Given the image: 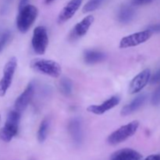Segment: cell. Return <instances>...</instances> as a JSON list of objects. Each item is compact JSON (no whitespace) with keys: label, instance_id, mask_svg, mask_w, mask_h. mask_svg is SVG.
I'll list each match as a JSON object with an SVG mask.
<instances>
[{"label":"cell","instance_id":"cell-1","mask_svg":"<svg viewBox=\"0 0 160 160\" xmlns=\"http://www.w3.org/2000/svg\"><path fill=\"white\" fill-rule=\"evenodd\" d=\"M38 15V9L33 5L28 4L19 9V13L17 17V28L20 32H28Z\"/></svg>","mask_w":160,"mask_h":160},{"label":"cell","instance_id":"cell-2","mask_svg":"<svg viewBox=\"0 0 160 160\" xmlns=\"http://www.w3.org/2000/svg\"><path fill=\"white\" fill-rule=\"evenodd\" d=\"M21 113L15 109L8 113L6 121L3 128L0 130V139L4 142H9L18 134Z\"/></svg>","mask_w":160,"mask_h":160},{"label":"cell","instance_id":"cell-3","mask_svg":"<svg viewBox=\"0 0 160 160\" xmlns=\"http://www.w3.org/2000/svg\"><path fill=\"white\" fill-rule=\"evenodd\" d=\"M31 68L35 71L53 78H59L62 73V68L57 62L52 59H36L31 61Z\"/></svg>","mask_w":160,"mask_h":160},{"label":"cell","instance_id":"cell-4","mask_svg":"<svg viewBox=\"0 0 160 160\" xmlns=\"http://www.w3.org/2000/svg\"><path fill=\"white\" fill-rule=\"evenodd\" d=\"M139 124H140L139 121L134 120L128 123V124L120 127L112 134H109L107 138L108 143L111 145H116L122 143L129 138L132 137L137 132Z\"/></svg>","mask_w":160,"mask_h":160},{"label":"cell","instance_id":"cell-5","mask_svg":"<svg viewBox=\"0 0 160 160\" xmlns=\"http://www.w3.org/2000/svg\"><path fill=\"white\" fill-rule=\"evenodd\" d=\"M31 44L34 52L38 55L45 54L48 45V31L45 27L38 26L34 28Z\"/></svg>","mask_w":160,"mask_h":160},{"label":"cell","instance_id":"cell-6","mask_svg":"<svg viewBox=\"0 0 160 160\" xmlns=\"http://www.w3.org/2000/svg\"><path fill=\"white\" fill-rule=\"evenodd\" d=\"M17 67L16 57H12L5 65L3 68V75L0 80V97L5 96L12 84V78Z\"/></svg>","mask_w":160,"mask_h":160},{"label":"cell","instance_id":"cell-7","mask_svg":"<svg viewBox=\"0 0 160 160\" xmlns=\"http://www.w3.org/2000/svg\"><path fill=\"white\" fill-rule=\"evenodd\" d=\"M152 34L153 33L150 30L146 29L145 31H139V32L125 36L120 40L119 47L120 48H128L138 46L147 42L152 37Z\"/></svg>","mask_w":160,"mask_h":160},{"label":"cell","instance_id":"cell-8","mask_svg":"<svg viewBox=\"0 0 160 160\" xmlns=\"http://www.w3.org/2000/svg\"><path fill=\"white\" fill-rule=\"evenodd\" d=\"M94 17L92 15H88L84 17L82 20L78 22L69 34V40L70 42H75L81 38L84 37L88 31L89 28L94 23Z\"/></svg>","mask_w":160,"mask_h":160},{"label":"cell","instance_id":"cell-9","mask_svg":"<svg viewBox=\"0 0 160 160\" xmlns=\"http://www.w3.org/2000/svg\"><path fill=\"white\" fill-rule=\"evenodd\" d=\"M34 89H35V86H34V83L30 82L26 88L24 89V91L16 99L15 102H14L15 110L22 114V112L26 109L30 102L32 99L34 94Z\"/></svg>","mask_w":160,"mask_h":160},{"label":"cell","instance_id":"cell-10","mask_svg":"<svg viewBox=\"0 0 160 160\" xmlns=\"http://www.w3.org/2000/svg\"><path fill=\"white\" fill-rule=\"evenodd\" d=\"M151 78V70L145 69L136 75L129 85V93L131 95L140 92L148 84Z\"/></svg>","mask_w":160,"mask_h":160},{"label":"cell","instance_id":"cell-11","mask_svg":"<svg viewBox=\"0 0 160 160\" xmlns=\"http://www.w3.org/2000/svg\"><path fill=\"white\" fill-rule=\"evenodd\" d=\"M68 132L75 146H81L83 142V128L82 122L79 117L71 119L68 123Z\"/></svg>","mask_w":160,"mask_h":160},{"label":"cell","instance_id":"cell-12","mask_svg":"<svg viewBox=\"0 0 160 160\" xmlns=\"http://www.w3.org/2000/svg\"><path fill=\"white\" fill-rule=\"evenodd\" d=\"M120 98L119 96H112L107 99L106 101L103 102L100 105H92L87 108L88 112L93 113L95 115H102L107 111L113 109L120 103Z\"/></svg>","mask_w":160,"mask_h":160},{"label":"cell","instance_id":"cell-13","mask_svg":"<svg viewBox=\"0 0 160 160\" xmlns=\"http://www.w3.org/2000/svg\"><path fill=\"white\" fill-rule=\"evenodd\" d=\"M83 0H70L58 16V23H63L71 19L82 4Z\"/></svg>","mask_w":160,"mask_h":160},{"label":"cell","instance_id":"cell-14","mask_svg":"<svg viewBox=\"0 0 160 160\" xmlns=\"http://www.w3.org/2000/svg\"><path fill=\"white\" fill-rule=\"evenodd\" d=\"M147 99V95L146 94H141V95H138L136 98H134L132 101L130 103L127 104L126 106H123L121 109V116L123 117H127L128 115L134 113V112L140 109L144 103L145 102Z\"/></svg>","mask_w":160,"mask_h":160},{"label":"cell","instance_id":"cell-15","mask_svg":"<svg viewBox=\"0 0 160 160\" xmlns=\"http://www.w3.org/2000/svg\"><path fill=\"white\" fill-rule=\"evenodd\" d=\"M142 155L132 148H122L111 156L110 160H142Z\"/></svg>","mask_w":160,"mask_h":160},{"label":"cell","instance_id":"cell-16","mask_svg":"<svg viewBox=\"0 0 160 160\" xmlns=\"http://www.w3.org/2000/svg\"><path fill=\"white\" fill-rule=\"evenodd\" d=\"M106 58V53L94 49H87L84 52L83 59L85 63L92 65L104 61Z\"/></svg>","mask_w":160,"mask_h":160},{"label":"cell","instance_id":"cell-17","mask_svg":"<svg viewBox=\"0 0 160 160\" xmlns=\"http://www.w3.org/2000/svg\"><path fill=\"white\" fill-rule=\"evenodd\" d=\"M135 16V10L132 6L124 4L120 6L117 12V19L120 23L127 24L132 21Z\"/></svg>","mask_w":160,"mask_h":160},{"label":"cell","instance_id":"cell-18","mask_svg":"<svg viewBox=\"0 0 160 160\" xmlns=\"http://www.w3.org/2000/svg\"><path fill=\"white\" fill-rule=\"evenodd\" d=\"M49 120L45 118L40 123L38 131V140L40 143H43L47 138L48 129H49Z\"/></svg>","mask_w":160,"mask_h":160},{"label":"cell","instance_id":"cell-19","mask_svg":"<svg viewBox=\"0 0 160 160\" xmlns=\"http://www.w3.org/2000/svg\"><path fill=\"white\" fill-rule=\"evenodd\" d=\"M59 91L65 96H70L73 92V83L68 78H62L59 83Z\"/></svg>","mask_w":160,"mask_h":160},{"label":"cell","instance_id":"cell-20","mask_svg":"<svg viewBox=\"0 0 160 160\" xmlns=\"http://www.w3.org/2000/svg\"><path fill=\"white\" fill-rule=\"evenodd\" d=\"M104 2L105 0H88V2L83 7V12L86 13V12H93L96 10Z\"/></svg>","mask_w":160,"mask_h":160},{"label":"cell","instance_id":"cell-21","mask_svg":"<svg viewBox=\"0 0 160 160\" xmlns=\"http://www.w3.org/2000/svg\"><path fill=\"white\" fill-rule=\"evenodd\" d=\"M11 36H12V34H11V31H9V30L3 31L1 34V35H0V53L2 52L5 47L9 43Z\"/></svg>","mask_w":160,"mask_h":160},{"label":"cell","instance_id":"cell-22","mask_svg":"<svg viewBox=\"0 0 160 160\" xmlns=\"http://www.w3.org/2000/svg\"><path fill=\"white\" fill-rule=\"evenodd\" d=\"M151 102L153 106H156L160 104V85L156 89L152 95Z\"/></svg>","mask_w":160,"mask_h":160},{"label":"cell","instance_id":"cell-23","mask_svg":"<svg viewBox=\"0 0 160 160\" xmlns=\"http://www.w3.org/2000/svg\"><path fill=\"white\" fill-rule=\"evenodd\" d=\"M149 82L151 83L152 84H160V68L152 75V76L151 75Z\"/></svg>","mask_w":160,"mask_h":160},{"label":"cell","instance_id":"cell-24","mask_svg":"<svg viewBox=\"0 0 160 160\" xmlns=\"http://www.w3.org/2000/svg\"><path fill=\"white\" fill-rule=\"evenodd\" d=\"M153 0H131V4L132 6H145V5L149 4Z\"/></svg>","mask_w":160,"mask_h":160},{"label":"cell","instance_id":"cell-25","mask_svg":"<svg viewBox=\"0 0 160 160\" xmlns=\"http://www.w3.org/2000/svg\"><path fill=\"white\" fill-rule=\"evenodd\" d=\"M147 29L150 30L152 33H160V22L159 23L149 25Z\"/></svg>","mask_w":160,"mask_h":160},{"label":"cell","instance_id":"cell-26","mask_svg":"<svg viewBox=\"0 0 160 160\" xmlns=\"http://www.w3.org/2000/svg\"><path fill=\"white\" fill-rule=\"evenodd\" d=\"M11 1H12V0H4V1H3L2 5L1 6V11H0L2 14L6 13V12L7 11L8 7H9V5Z\"/></svg>","mask_w":160,"mask_h":160},{"label":"cell","instance_id":"cell-27","mask_svg":"<svg viewBox=\"0 0 160 160\" xmlns=\"http://www.w3.org/2000/svg\"><path fill=\"white\" fill-rule=\"evenodd\" d=\"M144 160H160V155L159 154H153L150 155L148 157L145 158Z\"/></svg>","mask_w":160,"mask_h":160},{"label":"cell","instance_id":"cell-28","mask_svg":"<svg viewBox=\"0 0 160 160\" xmlns=\"http://www.w3.org/2000/svg\"><path fill=\"white\" fill-rule=\"evenodd\" d=\"M29 1L30 0H20V2H19V9L23 8V6H26V5H28Z\"/></svg>","mask_w":160,"mask_h":160},{"label":"cell","instance_id":"cell-29","mask_svg":"<svg viewBox=\"0 0 160 160\" xmlns=\"http://www.w3.org/2000/svg\"><path fill=\"white\" fill-rule=\"evenodd\" d=\"M55 0H45V4H50V3H52Z\"/></svg>","mask_w":160,"mask_h":160},{"label":"cell","instance_id":"cell-30","mask_svg":"<svg viewBox=\"0 0 160 160\" xmlns=\"http://www.w3.org/2000/svg\"><path fill=\"white\" fill-rule=\"evenodd\" d=\"M2 32H1V30H0V35H1V34H2Z\"/></svg>","mask_w":160,"mask_h":160},{"label":"cell","instance_id":"cell-31","mask_svg":"<svg viewBox=\"0 0 160 160\" xmlns=\"http://www.w3.org/2000/svg\"><path fill=\"white\" fill-rule=\"evenodd\" d=\"M0 120H1V116H0Z\"/></svg>","mask_w":160,"mask_h":160}]
</instances>
